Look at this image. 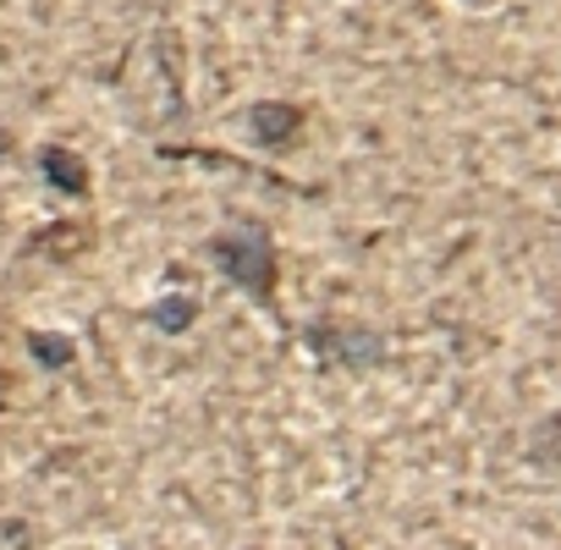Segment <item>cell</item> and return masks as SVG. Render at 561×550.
<instances>
[{
	"label": "cell",
	"mask_w": 561,
	"mask_h": 550,
	"mask_svg": "<svg viewBox=\"0 0 561 550\" xmlns=\"http://www.w3.org/2000/svg\"><path fill=\"white\" fill-rule=\"evenodd\" d=\"M28 347H34V358L50 364V369H67V364H72V342H67V336H28Z\"/></svg>",
	"instance_id": "7"
},
{
	"label": "cell",
	"mask_w": 561,
	"mask_h": 550,
	"mask_svg": "<svg viewBox=\"0 0 561 550\" xmlns=\"http://www.w3.org/2000/svg\"><path fill=\"white\" fill-rule=\"evenodd\" d=\"M149 320L171 336V331H187V325L198 320V303H193V298H160V303L149 309Z\"/></svg>",
	"instance_id": "6"
},
{
	"label": "cell",
	"mask_w": 561,
	"mask_h": 550,
	"mask_svg": "<svg viewBox=\"0 0 561 550\" xmlns=\"http://www.w3.org/2000/svg\"><path fill=\"white\" fill-rule=\"evenodd\" d=\"M39 165H45V176H50V187H61V193H72V198H83L89 193V160L78 154V149H67V144H45L39 149Z\"/></svg>",
	"instance_id": "4"
},
{
	"label": "cell",
	"mask_w": 561,
	"mask_h": 550,
	"mask_svg": "<svg viewBox=\"0 0 561 550\" xmlns=\"http://www.w3.org/2000/svg\"><path fill=\"white\" fill-rule=\"evenodd\" d=\"M209 253H215V264H220V275L231 287H242L253 303H264V309H275V242L264 237V226H231V231H220L215 242H209Z\"/></svg>",
	"instance_id": "1"
},
{
	"label": "cell",
	"mask_w": 561,
	"mask_h": 550,
	"mask_svg": "<svg viewBox=\"0 0 561 550\" xmlns=\"http://www.w3.org/2000/svg\"><path fill=\"white\" fill-rule=\"evenodd\" d=\"M304 122H309V111H304V105H287V100H264V105H253V116H248V127H253V138H259L264 149H287V144L304 133Z\"/></svg>",
	"instance_id": "3"
},
{
	"label": "cell",
	"mask_w": 561,
	"mask_h": 550,
	"mask_svg": "<svg viewBox=\"0 0 561 550\" xmlns=\"http://www.w3.org/2000/svg\"><path fill=\"white\" fill-rule=\"evenodd\" d=\"M78 248H89V226H50L45 237H34V253H50V259H72Z\"/></svg>",
	"instance_id": "5"
},
{
	"label": "cell",
	"mask_w": 561,
	"mask_h": 550,
	"mask_svg": "<svg viewBox=\"0 0 561 550\" xmlns=\"http://www.w3.org/2000/svg\"><path fill=\"white\" fill-rule=\"evenodd\" d=\"M309 347L325 364H375L380 358V342L369 331H347V325H314L309 331Z\"/></svg>",
	"instance_id": "2"
},
{
	"label": "cell",
	"mask_w": 561,
	"mask_h": 550,
	"mask_svg": "<svg viewBox=\"0 0 561 550\" xmlns=\"http://www.w3.org/2000/svg\"><path fill=\"white\" fill-rule=\"evenodd\" d=\"M539 446H556V451H561V413H556V419L545 424V435H539Z\"/></svg>",
	"instance_id": "8"
}]
</instances>
